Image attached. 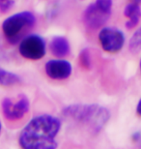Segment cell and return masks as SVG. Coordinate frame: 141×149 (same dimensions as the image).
Returning <instances> with one entry per match:
<instances>
[{
    "label": "cell",
    "instance_id": "cell-1",
    "mask_svg": "<svg viewBox=\"0 0 141 149\" xmlns=\"http://www.w3.org/2000/svg\"><path fill=\"white\" fill-rule=\"evenodd\" d=\"M61 129V121L49 114L36 116L29 121L19 135L22 149H56V136Z\"/></svg>",
    "mask_w": 141,
    "mask_h": 149
},
{
    "label": "cell",
    "instance_id": "cell-13",
    "mask_svg": "<svg viewBox=\"0 0 141 149\" xmlns=\"http://www.w3.org/2000/svg\"><path fill=\"white\" fill-rule=\"evenodd\" d=\"M79 61L80 64L86 69H89L91 65V58H90V52L88 49H84L81 50L79 54Z\"/></svg>",
    "mask_w": 141,
    "mask_h": 149
},
{
    "label": "cell",
    "instance_id": "cell-11",
    "mask_svg": "<svg viewBox=\"0 0 141 149\" xmlns=\"http://www.w3.org/2000/svg\"><path fill=\"white\" fill-rule=\"evenodd\" d=\"M20 81H22V79L17 74L9 72V71L0 68V85L10 86L19 83Z\"/></svg>",
    "mask_w": 141,
    "mask_h": 149
},
{
    "label": "cell",
    "instance_id": "cell-12",
    "mask_svg": "<svg viewBox=\"0 0 141 149\" xmlns=\"http://www.w3.org/2000/svg\"><path fill=\"white\" fill-rule=\"evenodd\" d=\"M141 47V34L140 30H137L133 33L130 40V50L133 53H137L140 50Z\"/></svg>",
    "mask_w": 141,
    "mask_h": 149
},
{
    "label": "cell",
    "instance_id": "cell-2",
    "mask_svg": "<svg viewBox=\"0 0 141 149\" xmlns=\"http://www.w3.org/2000/svg\"><path fill=\"white\" fill-rule=\"evenodd\" d=\"M67 117L99 132L109 119V112L103 107L98 105H73L64 109Z\"/></svg>",
    "mask_w": 141,
    "mask_h": 149
},
{
    "label": "cell",
    "instance_id": "cell-5",
    "mask_svg": "<svg viewBox=\"0 0 141 149\" xmlns=\"http://www.w3.org/2000/svg\"><path fill=\"white\" fill-rule=\"evenodd\" d=\"M99 42L104 52L116 53L120 52L125 45V34L115 27H103L99 32Z\"/></svg>",
    "mask_w": 141,
    "mask_h": 149
},
{
    "label": "cell",
    "instance_id": "cell-16",
    "mask_svg": "<svg viewBox=\"0 0 141 149\" xmlns=\"http://www.w3.org/2000/svg\"><path fill=\"white\" fill-rule=\"evenodd\" d=\"M131 1H133V3H136V4H139L140 3V0H131Z\"/></svg>",
    "mask_w": 141,
    "mask_h": 149
},
{
    "label": "cell",
    "instance_id": "cell-6",
    "mask_svg": "<svg viewBox=\"0 0 141 149\" xmlns=\"http://www.w3.org/2000/svg\"><path fill=\"white\" fill-rule=\"evenodd\" d=\"M30 104L25 95H19L16 102L13 99L5 98L2 102V111L5 118L10 121L19 120L28 112Z\"/></svg>",
    "mask_w": 141,
    "mask_h": 149
},
{
    "label": "cell",
    "instance_id": "cell-8",
    "mask_svg": "<svg viewBox=\"0 0 141 149\" xmlns=\"http://www.w3.org/2000/svg\"><path fill=\"white\" fill-rule=\"evenodd\" d=\"M44 70L50 79L62 80L71 76L73 67L70 62L65 59H51L44 65Z\"/></svg>",
    "mask_w": 141,
    "mask_h": 149
},
{
    "label": "cell",
    "instance_id": "cell-14",
    "mask_svg": "<svg viewBox=\"0 0 141 149\" xmlns=\"http://www.w3.org/2000/svg\"><path fill=\"white\" fill-rule=\"evenodd\" d=\"M94 3L99 8H101L103 11L106 12V13H108V14H111L112 6H113L112 0H96Z\"/></svg>",
    "mask_w": 141,
    "mask_h": 149
},
{
    "label": "cell",
    "instance_id": "cell-15",
    "mask_svg": "<svg viewBox=\"0 0 141 149\" xmlns=\"http://www.w3.org/2000/svg\"><path fill=\"white\" fill-rule=\"evenodd\" d=\"M11 1H14V0H0V4H1V3H6V2H11Z\"/></svg>",
    "mask_w": 141,
    "mask_h": 149
},
{
    "label": "cell",
    "instance_id": "cell-10",
    "mask_svg": "<svg viewBox=\"0 0 141 149\" xmlns=\"http://www.w3.org/2000/svg\"><path fill=\"white\" fill-rule=\"evenodd\" d=\"M140 6L136 3H128L124 9V16L128 17V22H126V26L128 29H131L138 24L140 19Z\"/></svg>",
    "mask_w": 141,
    "mask_h": 149
},
{
    "label": "cell",
    "instance_id": "cell-3",
    "mask_svg": "<svg viewBox=\"0 0 141 149\" xmlns=\"http://www.w3.org/2000/svg\"><path fill=\"white\" fill-rule=\"evenodd\" d=\"M36 23V17L32 12L22 11L7 17L2 23V31L4 36L11 44H16L20 37L33 27Z\"/></svg>",
    "mask_w": 141,
    "mask_h": 149
},
{
    "label": "cell",
    "instance_id": "cell-17",
    "mask_svg": "<svg viewBox=\"0 0 141 149\" xmlns=\"http://www.w3.org/2000/svg\"><path fill=\"white\" fill-rule=\"evenodd\" d=\"M1 128H2V126H1V123H0V132H1Z\"/></svg>",
    "mask_w": 141,
    "mask_h": 149
},
{
    "label": "cell",
    "instance_id": "cell-7",
    "mask_svg": "<svg viewBox=\"0 0 141 149\" xmlns=\"http://www.w3.org/2000/svg\"><path fill=\"white\" fill-rule=\"evenodd\" d=\"M110 16H111V14L103 11L95 3H92L85 9L84 15H83V20H84L85 25L88 28L98 29L103 27L106 24L107 20L109 19Z\"/></svg>",
    "mask_w": 141,
    "mask_h": 149
},
{
    "label": "cell",
    "instance_id": "cell-9",
    "mask_svg": "<svg viewBox=\"0 0 141 149\" xmlns=\"http://www.w3.org/2000/svg\"><path fill=\"white\" fill-rule=\"evenodd\" d=\"M49 49L56 57H65L71 52V46L66 37L56 36L49 44Z\"/></svg>",
    "mask_w": 141,
    "mask_h": 149
},
{
    "label": "cell",
    "instance_id": "cell-4",
    "mask_svg": "<svg viewBox=\"0 0 141 149\" xmlns=\"http://www.w3.org/2000/svg\"><path fill=\"white\" fill-rule=\"evenodd\" d=\"M19 52L23 58L29 60H40L47 53V43L38 34L27 35L20 41Z\"/></svg>",
    "mask_w": 141,
    "mask_h": 149
}]
</instances>
